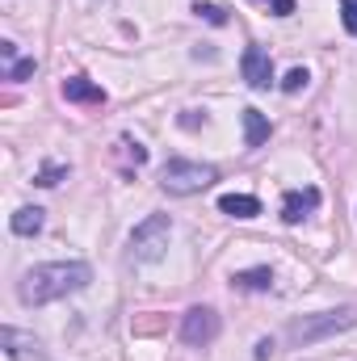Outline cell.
I'll use <instances>...</instances> for the list:
<instances>
[{"instance_id": "obj_1", "label": "cell", "mask_w": 357, "mask_h": 361, "mask_svg": "<svg viewBox=\"0 0 357 361\" xmlns=\"http://www.w3.org/2000/svg\"><path fill=\"white\" fill-rule=\"evenodd\" d=\"M92 281V269L85 261H51V265H34L17 281V298L25 307H47V302H59L68 294H80Z\"/></svg>"}, {"instance_id": "obj_2", "label": "cell", "mask_w": 357, "mask_h": 361, "mask_svg": "<svg viewBox=\"0 0 357 361\" xmlns=\"http://www.w3.org/2000/svg\"><path fill=\"white\" fill-rule=\"evenodd\" d=\"M353 324H357V311L353 307H341V311H320V315L294 319L286 328V336H290L294 349H307V345H320V341H328V336H337V332H345Z\"/></svg>"}, {"instance_id": "obj_3", "label": "cell", "mask_w": 357, "mask_h": 361, "mask_svg": "<svg viewBox=\"0 0 357 361\" xmlns=\"http://www.w3.org/2000/svg\"><path fill=\"white\" fill-rule=\"evenodd\" d=\"M169 235H173V219H169V214H147V219L131 231L126 261H131V265H156V261L169 252Z\"/></svg>"}, {"instance_id": "obj_4", "label": "cell", "mask_w": 357, "mask_h": 361, "mask_svg": "<svg viewBox=\"0 0 357 361\" xmlns=\"http://www.w3.org/2000/svg\"><path fill=\"white\" fill-rule=\"evenodd\" d=\"M219 180V169L214 164H202V160H169L160 169V189L173 193V197H189V193H202Z\"/></svg>"}, {"instance_id": "obj_5", "label": "cell", "mask_w": 357, "mask_h": 361, "mask_svg": "<svg viewBox=\"0 0 357 361\" xmlns=\"http://www.w3.org/2000/svg\"><path fill=\"white\" fill-rule=\"evenodd\" d=\"M219 332H223V319L214 307H189L181 315V341L185 345H210Z\"/></svg>"}, {"instance_id": "obj_6", "label": "cell", "mask_w": 357, "mask_h": 361, "mask_svg": "<svg viewBox=\"0 0 357 361\" xmlns=\"http://www.w3.org/2000/svg\"><path fill=\"white\" fill-rule=\"evenodd\" d=\"M240 72H244V80H248V89H269L273 85V59H269L265 47H248L244 51V59H240Z\"/></svg>"}, {"instance_id": "obj_7", "label": "cell", "mask_w": 357, "mask_h": 361, "mask_svg": "<svg viewBox=\"0 0 357 361\" xmlns=\"http://www.w3.org/2000/svg\"><path fill=\"white\" fill-rule=\"evenodd\" d=\"M320 206V189L315 185H303V189H286V197H282V223H303L311 210Z\"/></svg>"}, {"instance_id": "obj_8", "label": "cell", "mask_w": 357, "mask_h": 361, "mask_svg": "<svg viewBox=\"0 0 357 361\" xmlns=\"http://www.w3.org/2000/svg\"><path fill=\"white\" fill-rule=\"evenodd\" d=\"M59 92H63V101H72V105H105V89L92 85V80H85V76H68V80L59 85Z\"/></svg>"}, {"instance_id": "obj_9", "label": "cell", "mask_w": 357, "mask_h": 361, "mask_svg": "<svg viewBox=\"0 0 357 361\" xmlns=\"http://www.w3.org/2000/svg\"><path fill=\"white\" fill-rule=\"evenodd\" d=\"M219 210L231 214V219H257L261 214V202L253 193H223L219 197Z\"/></svg>"}, {"instance_id": "obj_10", "label": "cell", "mask_w": 357, "mask_h": 361, "mask_svg": "<svg viewBox=\"0 0 357 361\" xmlns=\"http://www.w3.org/2000/svg\"><path fill=\"white\" fill-rule=\"evenodd\" d=\"M269 139V118L261 114V109H244V147H261Z\"/></svg>"}, {"instance_id": "obj_11", "label": "cell", "mask_w": 357, "mask_h": 361, "mask_svg": "<svg viewBox=\"0 0 357 361\" xmlns=\"http://www.w3.org/2000/svg\"><path fill=\"white\" fill-rule=\"evenodd\" d=\"M231 286H236V290H269V286H273V269H269V265L240 269V273H231Z\"/></svg>"}, {"instance_id": "obj_12", "label": "cell", "mask_w": 357, "mask_h": 361, "mask_svg": "<svg viewBox=\"0 0 357 361\" xmlns=\"http://www.w3.org/2000/svg\"><path fill=\"white\" fill-rule=\"evenodd\" d=\"M8 227H13V235H38V231H42V210H38V206H21V210L8 219Z\"/></svg>"}, {"instance_id": "obj_13", "label": "cell", "mask_w": 357, "mask_h": 361, "mask_svg": "<svg viewBox=\"0 0 357 361\" xmlns=\"http://www.w3.org/2000/svg\"><path fill=\"white\" fill-rule=\"evenodd\" d=\"M0 341H4V353H8L13 361H21L30 349H38V345H34V336H21L17 328H0Z\"/></svg>"}, {"instance_id": "obj_14", "label": "cell", "mask_w": 357, "mask_h": 361, "mask_svg": "<svg viewBox=\"0 0 357 361\" xmlns=\"http://www.w3.org/2000/svg\"><path fill=\"white\" fill-rule=\"evenodd\" d=\"M193 13L202 17V21H210V25H227V8H219V4H193Z\"/></svg>"}, {"instance_id": "obj_15", "label": "cell", "mask_w": 357, "mask_h": 361, "mask_svg": "<svg viewBox=\"0 0 357 361\" xmlns=\"http://www.w3.org/2000/svg\"><path fill=\"white\" fill-rule=\"evenodd\" d=\"M118 147H122V156H126L135 169H143V164H147V147H143V143H135V139H122Z\"/></svg>"}, {"instance_id": "obj_16", "label": "cell", "mask_w": 357, "mask_h": 361, "mask_svg": "<svg viewBox=\"0 0 357 361\" xmlns=\"http://www.w3.org/2000/svg\"><path fill=\"white\" fill-rule=\"evenodd\" d=\"M307 68H290L286 76H282V92H298V89H307Z\"/></svg>"}, {"instance_id": "obj_17", "label": "cell", "mask_w": 357, "mask_h": 361, "mask_svg": "<svg viewBox=\"0 0 357 361\" xmlns=\"http://www.w3.org/2000/svg\"><path fill=\"white\" fill-rule=\"evenodd\" d=\"M34 68H38L34 59H13V63H8V72H4V80H17V85H21L25 76H34Z\"/></svg>"}, {"instance_id": "obj_18", "label": "cell", "mask_w": 357, "mask_h": 361, "mask_svg": "<svg viewBox=\"0 0 357 361\" xmlns=\"http://www.w3.org/2000/svg\"><path fill=\"white\" fill-rule=\"evenodd\" d=\"M63 177H68V164H51V169H42V173L34 177V185H42V189H51V185H59Z\"/></svg>"}, {"instance_id": "obj_19", "label": "cell", "mask_w": 357, "mask_h": 361, "mask_svg": "<svg viewBox=\"0 0 357 361\" xmlns=\"http://www.w3.org/2000/svg\"><path fill=\"white\" fill-rule=\"evenodd\" d=\"M160 328H164V319H156V315H147V319H135V324H131V332H135V336H156Z\"/></svg>"}, {"instance_id": "obj_20", "label": "cell", "mask_w": 357, "mask_h": 361, "mask_svg": "<svg viewBox=\"0 0 357 361\" xmlns=\"http://www.w3.org/2000/svg\"><path fill=\"white\" fill-rule=\"evenodd\" d=\"M341 21H345V30L357 38V0H341Z\"/></svg>"}, {"instance_id": "obj_21", "label": "cell", "mask_w": 357, "mask_h": 361, "mask_svg": "<svg viewBox=\"0 0 357 361\" xmlns=\"http://www.w3.org/2000/svg\"><path fill=\"white\" fill-rule=\"evenodd\" d=\"M257 361H269L273 357V341H257V353H253Z\"/></svg>"}, {"instance_id": "obj_22", "label": "cell", "mask_w": 357, "mask_h": 361, "mask_svg": "<svg viewBox=\"0 0 357 361\" xmlns=\"http://www.w3.org/2000/svg\"><path fill=\"white\" fill-rule=\"evenodd\" d=\"M273 13H277V17H290V13H294V0H273Z\"/></svg>"}]
</instances>
